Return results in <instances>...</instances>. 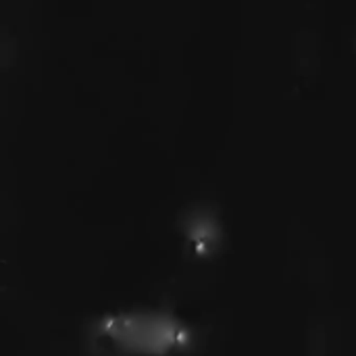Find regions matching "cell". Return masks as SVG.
Wrapping results in <instances>:
<instances>
[{
	"label": "cell",
	"mask_w": 356,
	"mask_h": 356,
	"mask_svg": "<svg viewBox=\"0 0 356 356\" xmlns=\"http://www.w3.org/2000/svg\"><path fill=\"white\" fill-rule=\"evenodd\" d=\"M102 344L119 353L161 355L190 344L188 332L169 317H131L106 323L98 332Z\"/></svg>",
	"instance_id": "6da1fadb"
}]
</instances>
